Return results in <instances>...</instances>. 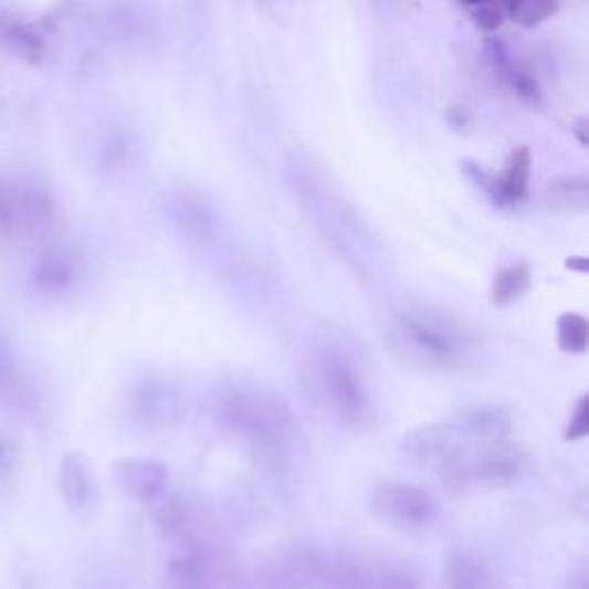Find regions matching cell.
<instances>
[{
  "label": "cell",
  "mask_w": 589,
  "mask_h": 589,
  "mask_svg": "<svg viewBox=\"0 0 589 589\" xmlns=\"http://www.w3.org/2000/svg\"><path fill=\"white\" fill-rule=\"evenodd\" d=\"M323 589H419L414 576L387 559H359L329 553Z\"/></svg>",
  "instance_id": "ba28073f"
},
{
  "label": "cell",
  "mask_w": 589,
  "mask_h": 589,
  "mask_svg": "<svg viewBox=\"0 0 589 589\" xmlns=\"http://www.w3.org/2000/svg\"><path fill=\"white\" fill-rule=\"evenodd\" d=\"M185 410L182 387L166 376H146L129 391V414L144 429H171L185 417Z\"/></svg>",
  "instance_id": "30bf717a"
},
{
  "label": "cell",
  "mask_w": 589,
  "mask_h": 589,
  "mask_svg": "<svg viewBox=\"0 0 589 589\" xmlns=\"http://www.w3.org/2000/svg\"><path fill=\"white\" fill-rule=\"evenodd\" d=\"M523 470V454L509 440L474 442L465 440L456 454L442 467L444 484L459 491L467 488H499L518 480Z\"/></svg>",
  "instance_id": "5b68a950"
},
{
  "label": "cell",
  "mask_w": 589,
  "mask_h": 589,
  "mask_svg": "<svg viewBox=\"0 0 589 589\" xmlns=\"http://www.w3.org/2000/svg\"><path fill=\"white\" fill-rule=\"evenodd\" d=\"M118 488L138 502H152L161 495L168 482V470L161 461L148 456H127L114 463Z\"/></svg>",
  "instance_id": "5bb4252c"
},
{
  "label": "cell",
  "mask_w": 589,
  "mask_h": 589,
  "mask_svg": "<svg viewBox=\"0 0 589 589\" xmlns=\"http://www.w3.org/2000/svg\"><path fill=\"white\" fill-rule=\"evenodd\" d=\"M555 12V0H518L516 8L509 12L520 25H537Z\"/></svg>",
  "instance_id": "603a6c76"
},
{
  "label": "cell",
  "mask_w": 589,
  "mask_h": 589,
  "mask_svg": "<svg viewBox=\"0 0 589 589\" xmlns=\"http://www.w3.org/2000/svg\"><path fill=\"white\" fill-rule=\"evenodd\" d=\"M12 465H14V449L6 438H0V482L10 474Z\"/></svg>",
  "instance_id": "83f0119b"
},
{
  "label": "cell",
  "mask_w": 589,
  "mask_h": 589,
  "mask_svg": "<svg viewBox=\"0 0 589 589\" xmlns=\"http://www.w3.org/2000/svg\"><path fill=\"white\" fill-rule=\"evenodd\" d=\"M12 380H14L12 364H10V357L6 353L3 341H0V395H6V391H10Z\"/></svg>",
  "instance_id": "4316f807"
},
{
  "label": "cell",
  "mask_w": 589,
  "mask_h": 589,
  "mask_svg": "<svg viewBox=\"0 0 589 589\" xmlns=\"http://www.w3.org/2000/svg\"><path fill=\"white\" fill-rule=\"evenodd\" d=\"M463 3H465L467 8H476V6H482V3H486V0H463Z\"/></svg>",
  "instance_id": "f1b7e54d"
},
{
  "label": "cell",
  "mask_w": 589,
  "mask_h": 589,
  "mask_svg": "<svg viewBox=\"0 0 589 589\" xmlns=\"http://www.w3.org/2000/svg\"><path fill=\"white\" fill-rule=\"evenodd\" d=\"M286 178L304 214L329 251L364 284H378L387 270L382 244L355 206L341 191H336L323 168L312 159L291 155L286 159Z\"/></svg>",
  "instance_id": "3957f363"
},
{
  "label": "cell",
  "mask_w": 589,
  "mask_h": 589,
  "mask_svg": "<svg viewBox=\"0 0 589 589\" xmlns=\"http://www.w3.org/2000/svg\"><path fill=\"white\" fill-rule=\"evenodd\" d=\"M529 176H532V155L527 148H518L509 155L507 164H504V171L495 176L499 208L516 206L525 199L529 189Z\"/></svg>",
  "instance_id": "d6986e66"
},
{
  "label": "cell",
  "mask_w": 589,
  "mask_h": 589,
  "mask_svg": "<svg viewBox=\"0 0 589 589\" xmlns=\"http://www.w3.org/2000/svg\"><path fill=\"white\" fill-rule=\"evenodd\" d=\"M3 40L8 42V46L19 53L21 59L31 61V63H40L42 55H44V40L33 31L31 25H25L21 21H10L3 25Z\"/></svg>",
  "instance_id": "7402d4cb"
},
{
  "label": "cell",
  "mask_w": 589,
  "mask_h": 589,
  "mask_svg": "<svg viewBox=\"0 0 589 589\" xmlns=\"http://www.w3.org/2000/svg\"><path fill=\"white\" fill-rule=\"evenodd\" d=\"M369 509L374 518L397 529H424L433 523L438 504L429 491L414 484L389 482L374 491Z\"/></svg>",
  "instance_id": "9c48e42d"
},
{
  "label": "cell",
  "mask_w": 589,
  "mask_h": 589,
  "mask_svg": "<svg viewBox=\"0 0 589 589\" xmlns=\"http://www.w3.org/2000/svg\"><path fill=\"white\" fill-rule=\"evenodd\" d=\"M59 488L70 509H83L93 497L91 463L81 452H70L59 470Z\"/></svg>",
  "instance_id": "ac0fdd59"
},
{
  "label": "cell",
  "mask_w": 589,
  "mask_h": 589,
  "mask_svg": "<svg viewBox=\"0 0 589 589\" xmlns=\"http://www.w3.org/2000/svg\"><path fill=\"white\" fill-rule=\"evenodd\" d=\"M166 214L178 233L193 246H214L221 235V219L206 201V196L191 189H173L166 193Z\"/></svg>",
  "instance_id": "7c38bea8"
},
{
  "label": "cell",
  "mask_w": 589,
  "mask_h": 589,
  "mask_svg": "<svg viewBox=\"0 0 589 589\" xmlns=\"http://www.w3.org/2000/svg\"><path fill=\"white\" fill-rule=\"evenodd\" d=\"M212 417L272 476H288L306 454V438L295 412L261 382H223L212 397Z\"/></svg>",
  "instance_id": "7a4b0ae2"
},
{
  "label": "cell",
  "mask_w": 589,
  "mask_h": 589,
  "mask_svg": "<svg viewBox=\"0 0 589 589\" xmlns=\"http://www.w3.org/2000/svg\"><path fill=\"white\" fill-rule=\"evenodd\" d=\"M302 376L316 406L346 431L371 429L378 397L367 350L339 325H318L306 341Z\"/></svg>",
  "instance_id": "6da1fadb"
},
{
  "label": "cell",
  "mask_w": 589,
  "mask_h": 589,
  "mask_svg": "<svg viewBox=\"0 0 589 589\" xmlns=\"http://www.w3.org/2000/svg\"><path fill=\"white\" fill-rule=\"evenodd\" d=\"M463 435L454 419L417 427L403 435L397 446V461L408 470L442 472V467L456 454Z\"/></svg>",
  "instance_id": "8fae6325"
},
{
  "label": "cell",
  "mask_w": 589,
  "mask_h": 589,
  "mask_svg": "<svg viewBox=\"0 0 589 589\" xmlns=\"http://www.w3.org/2000/svg\"><path fill=\"white\" fill-rule=\"evenodd\" d=\"M171 589H246V580L231 574L229 565L203 541L187 539L168 565Z\"/></svg>",
  "instance_id": "52a82bcc"
},
{
  "label": "cell",
  "mask_w": 589,
  "mask_h": 589,
  "mask_svg": "<svg viewBox=\"0 0 589 589\" xmlns=\"http://www.w3.org/2000/svg\"><path fill=\"white\" fill-rule=\"evenodd\" d=\"M391 353L424 371H467L484 357L476 334L452 314L433 306H406L391 318Z\"/></svg>",
  "instance_id": "277c9868"
},
{
  "label": "cell",
  "mask_w": 589,
  "mask_h": 589,
  "mask_svg": "<svg viewBox=\"0 0 589 589\" xmlns=\"http://www.w3.org/2000/svg\"><path fill=\"white\" fill-rule=\"evenodd\" d=\"M59 219L55 201L42 187L0 180V242H25L49 235Z\"/></svg>",
  "instance_id": "8992f818"
},
{
  "label": "cell",
  "mask_w": 589,
  "mask_h": 589,
  "mask_svg": "<svg viewBox=\"0 0 589 589\" xmlns=\"http://www.w3.org/2000/svg\"><path fill=\"white\" fill-rule=\"evenodd\" d=\"M589 433V397H580L576 403V410L571 414V422L565 431L567 442H576Z\"/></svg>",
  "instance_id": "d4e9b609"
},
{
  "label": "cell",
  "mask_w": 589,
  "mask_h": 589,
  "mask_svg": "<svg viewBox=\"0 0 589 589\" xmlns=\"http://www.w3.org/2000/svg\"><path fill=\"white\" fill-rule=\"evenodd\" d=\"M553 199L559 208L567 210H585L587 208V182L580 180H567L553 189Z\"/></svg>",
  "instance_id": "cb8c5ba5"
},
{
  "label": "cell",
  "mask_w": 589,
  "mask_h": 589,
  "mask_svg": "<svg viewBox=\"0 0 589 589\" xmlns=\"http://www.w3.org/2000/svg\"><path fill=\"white\" fill-rule=\"evenodd\" d=\"M532 288V272L525 263H514L495 272L491 284V304L509 306L523 299Z\"/></svg>",
  "instance_id": "ffe728a7"
},
{
  "label": "cell",
  "mask_w": 589,
  "mask_h": 589,
  "mask_svg": "<svg viewBox=\"0 0 589 589\" xmlns=\"http://www.w3.org/2000/svg\"><path fill=\"white\" fill-rule=\"evenodd\" d=\"M454 422L465 440L474 442H493V440H509V433L514 431L516 417L509 408L504 406H486L474 408L459 417Z\"/></svg>",
  "instance_id": "9a60e30c"
},
{
  "label": "cell",
  "mask_w": 589,
  "mask_h": 589,
  "mask_svg": "<svg viewBox=\"0 0 589 589\" xmlns=\"http://www.w3.org/2000/svg\"><path fill=\"white\" fill-rule=\"evenodd\" d=\"M472 10V17H474V23L484 28V31H495V28H499L502 23V10L497 6H491L488 0L482 6L476 8H470Z\"/></svg>",
  "instance_id": "484cf974"
},
{
  "label": "cell",
  "mask_w": 589,
  "mask_h": 589,
  "mask_svg": "<svg viewBox=\"0 0 589 589\" xmlns=\"http://www.w3.org/2000/svg\"><path fill=\"white\" fill-rule=\"evenodd\" d=\"M486 51L493 63V70L518 97L527 102H539V83L535 74H532L523 63H518L507 46H504L499 40H488Z\"/></svg>",
  "instance_id": "2e32d148"
},
{
  "label": "cell",
  "mask_w": 589,
  "mask_h": 589,
  "mask_svg": "<svg viewBox=\"0 0 589 589\" xmlns=\"http://www.w3.org/2000/svg\"><path fill=\"white\" fill-rule=\"evenodd\" d=\"M81 282V263L70 249L51 246L38 259L31 274H28V286L33 295L44 302L67 299Z\"/></svg>",
  "instance_id": "4fadbf2b"
},
{
  "label": "cell",
  "mask_w": 589,
  "mask_h": 589,
  "mask_svg": "<svg viewBox=\"0 0 589 589\" xmlns=\"http://www.w3.org/2000/svg\"><path fill=\"white\" fill-rule=\"evenodd\" d=\"M444 587L446 589H499L491 567L480 557L459 550L446 559L444 565Z\"/></svg>",
  "instance_id": "e0dca14e"
},
{
  "label": "cell",
  "mask_w": 589,
  "mask_h": 589,
  "mask_svg": "<svg viewBox=\"0 0 589 589\" xmlns=\"http://www.w3.org/2000/svg\"><path fill=\"white\" fill-rule=\"evenodd\" d=\"M557 346L569 355H582L589 348V323L576 312L557 318Z\"/></svg>",
  "instance_id": "44dd1931"
}]
</instances>
